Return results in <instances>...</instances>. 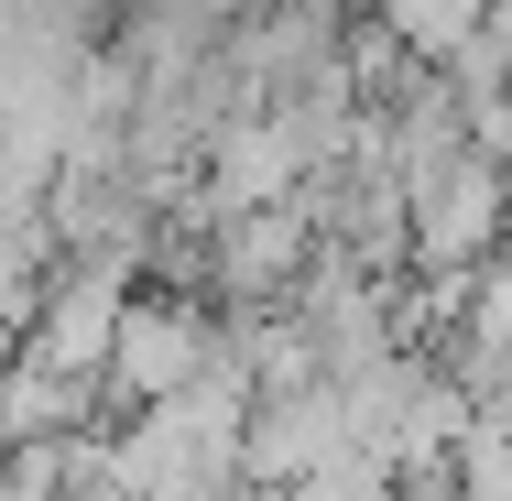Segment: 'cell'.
<instances>
[{"label":"cell","mask_w":512,"mask_h":501,"mask_svg":"<svg viewBox=\"0 0 512 501\" xmlns=\"http://www.w3.org/2000/svg\"><path fill=\"white\" fill-rule=\"evenodd\" d=\"M207 371H218V316L197 295H131L120 305V338H109L99 403L109 414H153V403L197 393Z\"/></svg>","instance_id":"cell-1"},{"label":"cell","mask_w":512,"mask_h":501,"mask_svg":"<svg viewBox=\"0 0 512 501\" xmlns=\"http://www.w3.org/2000/svg\"><path fill=\"white\" fill-rule=\"evenodd\" d=\"M120 305H131V273H99V262H55V284L33 305V327H22V349L11 360H33V371H55V382H109V338H120Z\"/></svg>","instance_id":"cell-2"},{"label":"cell","mask_w":512,"mask_h":501,"mask_svg":"<svg viewBox=\"0 0 512 501\" xmlns=\"http://www.w3.org/2000/svg\"><path fill=\"white\" fill-rule=\"evenodd\" d=\"M327 458H349V403H338V382H316L295 403H251V425H240V480L251 491L295 501Z\"/></svg>","instance_id":"cell-3"},{"label":"cell","mask_w":512,"mask_h":501,"mask_svg":"<svg viewBox=\"0 0 512 501\" xmlns=\"http://www.w3.org/2000/svg\"><path fill=\"white\" fill-rule=\"evenodd\" d=\"M207 262H218V295L240 316H262V305H295V284L316 262V229H306V207H251V218L207 229Z\"/></svg>","instance_id":"cell-4"},{"label":"cell","mask_w":512,"mask_h":501,"mask_svg":"<svg viewBox=\"0 0 512 501\" xmlns=\"http://www.w3.org/2000/svg\"><path fill=\"white\" fill-rule=\"evenodd\" d=\"M109 403L88 382H55V371H33V360H0V458H44V447H77V436H99Z\"/></svg>","instance_id":"cell-5"},{"label":"cell","mask_w":512,"mask_h":501,"mask_svg":"<svg viewBox=\"0 0 512 501\" xmlns=\"http://www.w3.org/2000/svg\"><path fill=\"white\" fill-rule=\"evenodd\" d=\"M447 480H458V501H512V436L469 425V436H458V458H447Z\"/></svg>","instance_id":"cell-6"}]
</instances>
